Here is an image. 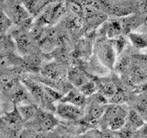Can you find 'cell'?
Here are the masks:
<instances>
[{"mask_svg":"<svg viewBox=\"0 0 147 138\" xmlns=\"http://www.w3.org/2000/svg\"><path fill=\"white\" fill-rule=\"evenodd\" d=\"M129 110L125 106L119 104H111L106 107L102 121L107 124L109 130L117 132L121 129L126 122Z\"/></svg>","mask_w":147,"mask_h":138,"instance_id":"cell-1","label":"cell"},{"mask_svg":"<svg viewBox=\"0 0 147 138\" xmlns=\"http://www.w3.org/2000/svg\"><path fill=\"white\" fill-rule=\"evenodd\" d=\"M4 10L9 20L15 21L18 24L24 23L29 18V12L22 2L18 0H7L4 3Z\"/></svg>","mask_w":147,"mask_h":138,"instance_id":"cell-2","label":"cell"},{"mask_svg":"<svg viewBox=\"0 0 147 138\" xmlns=\"http://www.w3.org/2000/svg\"><path fill=\"white\" fill-rule=\"evenodd\" d=\"M55 112L59 117L68 121H77L85 116V112L83 108L71 103L62 102V101H60L56 106Z\"/></svg>","mask_w":147,"mask_h":138,"instance_id":"cell-3","label":"cell"},{"mask_svg":"<svg viewBox=\"0 0 147 138\" xmlns=\"http://www.w3.org/2000/svg\"><path fill=\"white\" fill-rule=\"evenodd\" d=\"M34 120L36 122L37 130L40 132H46L52 130L53 128L56 126L58 122L57 119L54 117V115L39 109L37 110Z\"/></svg>","mask_w":147,"mask_h":138,"instance_id":"cell-4","label":"cell"},{"mask_svg":"<svg viewBox=\"0 0 147 138\" xmlns=\"http://www.w3.org/2000/svg\"><path fill=\"white\" fill-rule=\"evenodd\" d=\"M115 54H116V50L112 43H104L100 47L99 50V58H101L102 62L111 67L115 61Z\"/></svg>","mask_w":147,"mask_h":138,"instance_id":"cell-5","label":"cell"},{"mask_svg":"<svg viewBox=\"0 0 147 138\" xmlns=\"http://www.w3.org/2000/svg\"><path fill=\"white\" fill-rule=\"evenodd\" d=\"M62 102H67L71 103L78 107L83 108V106L86 103V96H84L80 91L77 90H70L68 93L63 97V99L60 100Z\"/></svg>","mask_w":147,"mask_h":138,"instance_id":"cell-6","label":"cell"},{"mask_svg":"<svg viewBox=\"0 0 147 138\" xmlns=\"http://www.w3.org/2000/svg\"><path fill=\"white\" fill-rule=\"evenodd\" d=\"M106 110L105 106L102 105V103L98 102V101H95V103L91 104V106L87 110V113L86 115V119L87 121H96V120L102 117L104 114V112Z\"/></svg>","mask_w":147,"mask_h":138,"instance_id":"cell-7","label":"cell"},{"mask_svg":"<svg viewBox=\"0 0 147 138\" xmlns=\"http://www.w3.org/2000/svg\"><path fill=\"white\" fill-rule=\"evenodd\" d=\"M125 123H127L128 125H130L133 129H135V130H138V129L141 128L145 122H144V117H142L137 110H129Z\"/></svg>","mask_w":147,"mask_h":138,"instance_id":"cell-8","label":"cell"},{"mask_svg":"<svg viewBox=\"0 0 147 138\" xmlns=\"http://www.w3.org/2000/svg\"><path fill=\"white\" fill-rule=\"evenodd\" d=\"M18 110L20 112V116L24 120H30V119H34L38 109L34 105L28 103V104L18 106Z\"/></svg>","mask_w":147,"mask_h":138,"instance_id":"cell-9","label":"cell"},{"mask_svg":"<svg viewBox=\"0 0 147 138\" xmlns=\"http://www.w3.org/2000/svg\"><path fill=\"white\" fill-rule=\"evenodd\" d=\"M129 40L135 48L138 49H144L147 47V38L142 34L134 33V32H131L128 35Z\"/></svg>","mask_w":147,"mask_h":138,"instance_id":"cell-10","label":"cell"},{"mask_svg":"<svg viewBox=\"0 0 147 138\" xmlns=\"http://www.w3.org/2000/svg\"><path fill=\"white\" fill-rule=\"evenodd\" d=\"M69 78H70V81L76 87H82L87 82L86 77L84 74H83V72L77 70V69L76 70H72L70 72V74H69Z\"/></svg>","mask_w":147,"mask_h":138,"instance_id":"cell-11","label":"cell"},{"mask_svg":"<svg viewBox=\"0 0 147 138\" xmlns=\"http://www.w3.org/2000/svg\"><path fill=\"white\" fill-rule=\"evenodd\" d=\"M121 26L119 22L117 21H113L110 22L108 25V29H107V36L109 38H113V37H116L119 35V33L121 32Z\"/></svg>","mask_w":147,"mask_h":138,"instance_id":"cell-12","label":"cell"},{"mask_svg":"<svg viewBox=\"0 0 147 138\" xmlns=\"http://www.w3.org/2000/svg\"><path fill=\"white\" fill-rule=\"evenodd\" d=\"M96 90V86L94 82L87 81L86 84H84L82 87H80V92L84 96H90L94 94Z\"/></svg>","mask_w":147,"mask_h":138,"instance_id":"cell-13","label":"cell"},{"mask_svg":"<svg viewBox=\"0 0 147 138\" xmlns=\"http://www.w3.org/2000/svg\"><path fill=\"white\" fill-rule=\"evenodd\" d=\"M18 43V48L20 49V51H26L28 49V47L30 46V41L28 39V37L25 36L24 34H20V36L18 37L17 40Z\"/></svg>","mask_w":147,"mask_h":138,"instance_id":"cell-14","label":"cell"},{"mask_svg":"<svg viewBox=\"0 0 147 138\" xmlns=\"http://www.w3.org/2000/svg\"><path fill=\"white\" fill-rule=\"evenodd\" d=\"M137 133H139L141 138H147V123H144L141 128L138 129Z\"/></svg>","mask_w":147,"mask_h":138,"instance_id":"cell-15","label":"cell"},{"mask_svg":"<svg viewBox=\"0 0 147 138\" xmlns=\"http://www.w3.org/2000/svg\"><path fill=\"white\" fill-rule=\"evenodd\" d=\"M95 136H96V133L89 132V133H84V135H81L75 137V138H95Z\"/></svg>","mask_w":147,"mask_h":138,"instance_id":"cell-16","label":"cell"},{"mask_svg":"<svg viewBox=\"0 0 147 138\" xmlns=\"http://www.w3.org/2000/svg\"><path fill=\"white\" fill-rule=\"evenodd\" d=\"M139 4L142 10L147 13V0H139Z\"/></svg>","mask_w":147,"mask_h":138,"instance_id":"cell-17","label":"cell"},{"mask_svg":"<svg viewBox=\"0 0 147 138\" xmlns=\"http://www.w3.org/2000/svg\"><path fill=\"white\" fill-rule=\"evenodd\" d=\"M74 1V3H76V4H79L80 2H82L83 0H73Z\"/></svg>","mask_w":147,"mask_h":138,"instance_id":"cell-18","label":"cell"},{"mask_svg":"<svg viewBox=\"0 0 147 138\" xmlns=\"http://www.w3.org/2000/svg\"><path fill=\"white\" fill-rule=\"evenodd\" d=\"M0 108H1V103H0Z\"/></svg>","mask_w":147,"mask_h":138,"instance_id":"cell-19","label":"cell"}]
</instances>
